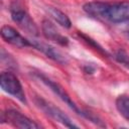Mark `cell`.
<instances>
[{
  "mask_svg": "<svg viewBox=\"0 0 129 129\" xmlns=\"http://www.w3.org/2000/svg\"><path fill=\"white\" fill-rule=\"evenodd\" d=\"M37 78H39V80L42 82V83H44L55 95H57L58 96V98L62 101V102H64L75 113H77L78 115H83V110H81L80 108H78V106L73 102V100L71 99V97H70V95L66 92V90L59 85V84H57V83H55V82H53V81H51L50 79H48V78H46V77H44L43 75H40V74H36L35 75Z\"/></svg>",
  "mask_w": 129,
  "mask_h": 129,
  "instance_id": "cell-6",
  "label": "cell"
},
{
  "mask_svg": "<svg viewBox=\"0 0 129 129\" xmlns=\"http://www.w3.org/2000/svg\"><path fill=\"white\" fill-rule=\"evenodd\" d=\"M94 70H95L94 68H93V69H91L90 67H86V68H85V72H86L87 74H92V73L94 72Z\"/></svg>",
  "mask_w": 129,
  "mask_h": 129,
  "instance_id": "cell-15",
  "label": "cell"
},
{
  "mask_svg": "<svg viewBox=\"0 0 129 129\" xmlns=\"http://www.w3.org/2000/svg\"><path fill=\"white\" fill-rule=\"evenodd\" d=\"M1 121H7L14 127L21 129H38L40 126L16 110L9 109L1 114Z\"/></svg>",
  "mask_w": 129,
  "mask_h": 129,
  "instance_id": "cell-5",
  "label": "cell"
},
{
  "mask_svg": "<svg viewBox=\"0 0 129 129\" xmlns=\"http://www.w3.org/2000/svg\"><path fill=\"white\" fill-rule=\"evenodd\" d=\"M84 118L88 119L89 121H91L92 123H94L95 125L99 126V127H106V124L102 121V119L100 117H98L96 114H94L93 112L89 111V110H83V115Z\"/></svg>",
  "mask_w": 129,
  "mask_h": 129,
  "instance_id": "cell-12",
  "label": "cell"
},
{
  "mask_svg": "<svg viewBox=\"0 0 129 129\" xmlns=\"http://www.w3.org/2000/svg\"><path fill=\"white\" fill-rule=\"evenodd\" d=\"M29 41H30L31 46H33L34 48H36L39 51H41L42 53H44L50 59H52L60 64H66L68 62V58L66 57V55H63L59 50H57L52 45L42 42L40 40H36V39H29Z\"/></svg>",
  "mask_w": 129,
  "mask_h": 129,
  "instance_id": "cell-7",
  "label": "cell"
},
{
  "mask_svg": "<svg viewBox=\"0 0 129 129\" xmlns=\"http://www.w3.org/2000/svg\"><path fill=\"white\" fill-rule=\"evenodd\" d=\"M116 108L118 112L129 121V97L122 95L116 99Z\"/></svg>",
  "mask_w": 129,
  "mask_h": 129,
  "instance_id": "cell-11",
  "label": "cell"
},
{
  "mask_svg": "<svg viewBox=\"0 0 129 129\" xmlns=\"http://www.w3.org/2000/svg\"><path fill=\"white\" fill-rule=\"evenodd\" d=\"M0 86L8 94L12 95L22 103H26L25 94L17 77L10 72H3L0 76Z\"/></svg>",
  "mask_w": 129,
  "mask_h": 129,
  "instance_id": "cell-2",
  "label": "cell"
},
{
  "mask_svg": "<svg viewBox=\"0 0 129 129\" xmlns=\"http://www.w3.org/2000/svg\"><path fill=\"white\" fill-rule=\"evenodd\" d=\"M0 34L6 42H8L12 45H15L18 47L31 46L29 39L24 38L16 29H14L13 27H11L9 25L2 26L1 30H0Z\"/></svg>",
  "mask_w": 129,
  "mask_h": 129,
  "instance_id": "cell-8",
  "label": "cell"
},
{
  "mask_svg": "<svg viewBox=\"0 0 129 129\" xmlns=\"http://www.w3.org/2000/svg\"><path fill=\"white\" fill-rule=\"evenodd\" d=\"M11 11V18L12 20L18 24L19 27H21L26 32L37 36L38 35V28L35 24V22L32 20V18L27 14L25 10H23L19 5L16 3H13L10 8Z\"/></svg>",
  "mask_w": 129,
  "mask_h": 129,
  "instance_id": "cell-3",
  "label": "cell"
},
{
  "mask_svg": "<svg viewBox=\"0 0 129 129\" xmlns=\"http://www.w3.org/2000/svg\"><path fill=\"white\" fill-rule=\"evenodd\" d=\"M128 23H129V22H128Z\"/></svg>",
  "mask_w": 129,
  "mask_h": 129,
  "instance_id": "cell-17",
  "label": "cell"
},
{
  "mask_svg": "<svg viewBox=\"0 0 129 129\" xmlns=\"http://www.w3.org/2000/svg\"><path fill=\"white\" fill-rule=\"evenodd\" d=\"M41 29H42V33L45 36V38L49 39V40H53L55 42H57L58 44L66 46L69 43V39L68 37L61 35L58 30L56 29V27L54 26V24L49 21L48 19H43L42 23H41Z\"/></svg>",
  "mask_w": 129,
  "mask_h": 129,
  "instance_id": "cell-9",
  "label": "cell"
},
{
  "mask_svg": "<svg viewBox=\"0 0 129 129\" xmlns=\"http://www.w3.org/2000/svg\"><path fill=\"white\" fill-rule=\"evenodd\" d=\"M48 12L58 24H60L64 28H71L72 22H71L70 18L63 12H61L60 10H58L57 8H54V7H48Z\"/></svg>",
  "mask_w": 129,
  "mask_h": 129,
  "instance_id": "cell-10",
  "label": "cell"
},
{
  "mask_svg": "<svg viewBox=\"0 0 129 129\" xmlns=\"http://www.w3.org/2000/svg\"><path fill=\"white\" fill-rule=\"evenodd\" d=\"M114 57H115V59H116L119 63H121V64L124 66L125 68L129 69V55H128V53H127L125 50H123V49L117 50Z\"/></svg>",
  "mask_w": 129,
  "mask_h": 129,
  "instance_id": "cell-13",
  "label": "cell"
},
{
  "mask_svg": "<svg viewBox=\"0 0 129 129\" xmlns=\"http://www.w3.org/2000/svg\"><path fill=\"white\" fill-rule=\"evenodd\" d=\"M83 9L95 18L107 20L114 24L129 22V2L105 3L94 1L86 3Z\"/></svg>",
  "mask_w": 129,
  "mask_h": 129,
  "instance_id": "cell-1",
  "label": "cell"
},
{
  "mask_svg": "<svg viewBox=\"0 0 129 129\" xmlns=\"http://www.w3.org/2000/svg\"><path fill=\"white\" fill-rule=\"evenodd\" d=\"M126 36L129 38V30H128V31H126Z\"/></svg>",
  "mask_w": 129,
  "mask_h": 129,
  "instance_id": "cell-16",
  "label": "cell"
},
{
  "mask_svg": "<svg viewBox=\"0 0 129 129\" xmlns=\"http://www.w3.org/2000/svg\"><path fill=\"white\" fill-rule=\"evenodd\" d=\"M35 104L43 112H45L48 116H50L55 121L61 123L66 127H68V128H79V126L76 125L75 123H73V121L70 119V117L68 115H66L60 109L53 106L51 103H48L44 99H42L40 97H36L35 98Z\"/></svg>",
  "mask_w": 129,
  "mask_h": 129,
  "instance_id": "cell-4",
  "label": "cell"
},
{
  "mask_svg": "<svg viewBox=\"0 0 129 129\" xmlns=\"http://www.w3.org/2000/svg\"><path fill=\"white\" fill-rule=\"evenodd\" d=\"M78 34H79V36H81V37H82V38H83L87 43H89L90 45H92V46H93L95 49H97L99 52H101V53H102V54H104V55H108L107 51H106V50H105V49H104V48H103V47H102L98 42H96L94 39H92L91 37L87 36L86 34H84V33H82V32H79Z\"/></svg>",
  "mask_w": 129,
  "mask_h": 129,
  "instance_id": "cell-14",
  "label": "cell"
}]
</instances>
